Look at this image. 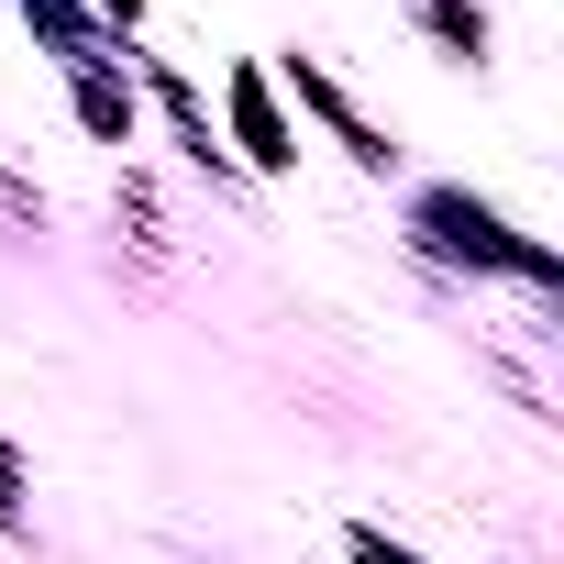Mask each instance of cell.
Wrapping results in <instances>:
<instances>
[{
    "instance_id": "6da1fadb",
    "label": "cell",
    "mask_w": 564,
    "mask_h": 564,
    "mask_svg": "<svg viewBox=\"0 0 564 564\" xmlns=\"http://www.w3.org/2000/svg\"><path fill=\"white\" fill-rule=\"evenodd\" d=\"M78 111H89L100 133H122V89H111V78H89V89H78Z\"/></svg>"
},
{
    "instance_id": "7a4b0ae2",
    "label": "cell",
    "mask_w": 564,
    "mask_h": 564,
    "mask_svg": "<svg viewBox=\"0 0 564 564\" xmlns=\"http://www.w3.org/2000/svg\"><path fill=\"white\" fill-rule=\"evenodd\" d=\"M355 564H421V553H388L377 531H355Z\"/></svg>"
}]
</instances>
